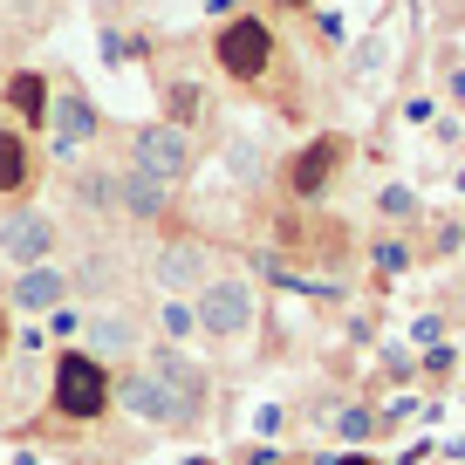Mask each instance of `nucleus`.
Here are the masks:
<instances>
[{"instance_id": "25", "label": "nucleus", "mask_w": 465, "mask_h": 465, "mask_svg": "<svg viewBox=\"0 0 465 465\" xmlns=\"http://www.w3.org/2000/svg\"><path fill=\"white\" fill-rule=\"evenodd\" d=\"M15 356V329H7V308H0V363Z\"/></svg>"}, {"instance_id": "2", "label": "nucleus", "mask_w": 465, "mask_h": 465, "mask_svg": "<svg viewBox=\"0 0 465 465\" xmlns=\"http://www.w3.org/2000/svg\"><path fill=\"white\" fill-rule=\"evenodd\" d=\"M274 55H281V42H274V28H267L261 15H232V21H219L213 62H219V75H226V83L261 89L267 75H274Z\"/></svg>"}, {"instance_id": "21", "label": "nucleus", "mask_w": 465, "mask_h": 465, "mask_svg": "<svg viewBox=\"0 0 465 465\" xmlns=\"http://www.w3.org/2000/svg\"><path fill=\"white\" fill-rule=\"evenodd\" d=\"M42 335H48V342H62V335H83V308H55V315L42 322Z\"/></svg>"}, {"instance_id": "18", "label": "nucleus", "mask_w": 465, "mask_h": 465, "mask_svg": "<svg viewBox=\"0 0 465 465\" xmlns=\"http://www.w3.org/2000/svg\"><path fill=\"white\" fill-rule=\"evenodd\" d=\"M158 335H164L172 349H185L192 335H199V315H192V302H164V308H158Z\"/></svg>"}, {"instance_id": "11", "label": "nucleus", "mask_w": 465, "mask_h": 465, "mask_svg": "<svg viewBox=\"0 0 465 465\" xmlns=\"http://www.w3.org/2000/svg\"><path fill=\"white\" fill-rule=\"evenodd\" d=\"M342 158H349V137L322 131L315 144H302L288 158V192H294V199H322V192L335 185V172H342Z\"/></svg>"}, {"instance_id": "9", "label": "nucleus", "mask_w": 465, "mask_h": 465, "mask_svg": "<svg viewBox=\"0 0 465 465\" xmlns=\"http://www.w3.org/2000/svg\"><path fill=\"white\" fill-rule=\"evenodd\" d=\"M83 349L103 370H131L144 356V322L124 315V308H89L83 315Z\"/></svg>"}, {"instance_id": "23", "label": "nucleus", "mask_w": 465, "mask_h": 465, "mask_svg": "<svg viewBox=\"0 0 465 465\" xmlns=\"http://www.w3.org/2000/svg\"><path fill=\"white\" fill-rule=\"evenodd\" d=\"M240 465H281V451L274 445H247V451H240Z\"/></svg>"}, {"instance_id": "6", "label": "nucleus", "mask_w": 465, "mask_h": 465, "mask_svg": "<svg viewBox=\"0 0 465 465\" xmlns=\"http://www.w3.org/2000/svg\"><path fill=\"white\" fill-rule=\"evenodd\" d=\"M213 274H219V253L205 247V240H158L151 261H144V281L164 294V302H192Z\"/></svg>"}, {"instance_id": "16", "label": "nucleus", "mask_w": 465, "mask_h": 465, "mask_svg": "<svg viewBox=\"0 0 465 465\" xmlns=\"http://www.w3.org/2000/svg\"><path fill=\"white\" fill-rule=\"evenodd\" d=\"M35 144L28 131H15V124H0V199H28L35 192Z\"/></svg>"}, {"instance_id": "1", "label": "nucleus", "mask_w": 465, "mask_h": 465, "mask_svg": "<svg viewBox=\"0 0 465 465\" xmlns=\"http://www.w3.org/2000/svg\"><path fill=\"white\" fill-rule=\"evenodd\" d=\"M48 411L62 424H103L116 411V370H103L83 342L55 349V370H48Z\"/></svg>"}, {"instance_id": "17", "label": "nucleus", "mask_w": 465, "mask_h": 465, "mask_svg": "<svg viewBox=\"0 0 465 465\" xmlns=\"http://www.w3.org/2000/svg\"><path fill=\"white\" fill-rule=\"evenodd\" d=\"M124 219H137V226H164V219H172V185H158V178H144V172L124 164Z\"/></svg>"}, {"instance_id": "5", "label": "nucleus", "mask_w": 465, "mask_h": 465, "mask_svg": "<svg viewBox=\"0 0 465 465\" xmlns=\"http://www.w3.org/2000/svg\"><path fill=\"white\" fill-rule=\"evenodd\" d=\"M116 411H131L137 424H158V431H199L205 424V411L199 404H185L178 391H164L151 370H116Z\"/></svg>"}, {"instance_id": "4", "label": "nucleus", "mask_w": 465, "mask_h": 465, "mask_svg": "<svg viewBox=\"0 0 465 465\" xmlns=\"http://www.w3.org/2000/svg\"><path fill=\"white\" fill-rule=\"evenodd\" d=\"M192 315H199V335H205V342H240V335L253 329V315H261V294H253L247 274L219 267V274L192 294Z\"/></svg>"}, {"instance_id": "3", "label": "nucleus", "mask_w": 465, "mask_h": 465, "mask_svg": "<svg viewBox=\"0 0 465 465\" xmlns=\"http://www.w3.org/2000/svg\"><path fill=\"white\" fill-rule=\"evenodd\" d=\"M124 144H131V172H144V178H158V185H185L192 172H199V137L192 131H178V124H164V116H151V124H137L131 137H124Z\"/></svg>"}, {"instance_id": "20", "label": "nucleus", "mask_w": 465, "mask_h": 465, "mask_svg": "<svg viewBox=\"0 0 465 465\" xmlns=\"http://www.w3.org/2000/svg\"><path fill=\"white\" fill-rule=\"evenodd\" d=\"M226 164H232V178H240V185H261V178H267V158L247 144V137H232V144H226Z\"/></svg>"}, {"instance_id": "24", "label": "nucleus", "mask_w": 465, "mask_h": 465, "mask_svg": "<svg viewBox=\"0 0 465 465\" xmlns=\"http://www.w3.org/2000/svg\"><path fill=\"white\" fill-rule=\"evenodd\" d=\"M377 267H383V274H397V267H404V247H391V240H383V247H377Z\"/></svg>"}, {"instance_id": "7", "label": "nucleus", "mask_w": 465, "mask_h": 465, "mask_svg": "<svg viewBox=\"0 0 465 465\" xmlns=\"http://www.w3.org/2000/svg\"><path fill=\"white\" fill-rule=\"evenodd\" d=\"M62 253V219L42 213V205H15V213L0 219V261H15L21 267H48Z\"/></svg>"}, {"instance_id": "19", "label": "nucleus", "mask_w": 465, "mask_h": 465, "mask_svg": "<svg viewBox=\"0 0 465 465\" xmlns=\"http://www.w3.org/2000/svg\"><path fill=\"white\" fill-rule=\"evenodd\" d=\"M0 7H15L21 35H48V28H55V15H62V0H0Z\"/></svg>"}, {"instance_id": "27", "label": "nucleus", "mask_w": 465, "mask_h": 465, "mask_svg": "<svg viewBox=\"0 0 465 465\" xmlns=\"http://www.w3.org/2000/svg\"><path fill=\"white\" fill-rule=\"evenodd\" d=\"M15 465H35V451H21V459H15Z\"/></svg>"}, {"instance_id": "14", "label": "nucleus", "mask_w": 465, "mask_h": 465, "mask_svg": "<svg viewBox=\"0 0 465 465\" xmlns=\"http://www.w3.org/2000/svg\"><path fill=\"white\" fill-rule=\"evenodd\" d=\"M116 288H124V261H116L110 247H83V253L69 261V294H83V302L103 308Z\"/></svg>"}, {"instance_id": "8", "label": "nucleus", "mask_w": 465, "mask_h": 465, "mask_svg": "<svg viewBox=\"0 0 465 465\" xmlns=\"http://www.w3.org/2000/svg\"><path fill=\"white\" fill-rule=\"evenodd\" d=\"M103 137V110L89 103V89L75 83V75H55V103H48V144L62 151V158H75V151H89Z\"/></svg>"}, {"instance_id": "10", "label": "nucleus", "mask_w": 465, "mask_h": 465, "mask_svg": "<svg viewBox=\"0 0 465 465\" xmlns=\"http://www.w3.org/2000/svg\"><path fill=\"white\" fill-rule=\"evenodd\" d=\"M137 370H151V377H158L164 391H178L185 404L213 411V370H205V363H192L185 349H172V342H151L144 356H137Z\"/></svg>"}, {"instance_id": "22", "label": "nucleus", "mask_w": 465, "mask_h": 465, "mask_svg": "<svg viewBox=\"0 0 465 465\" xmlns=\"http://www.w3.org/2000/svg\"><path fill=\"white\" fill-rule=\"evenodd\" d=\"M370 431H377V418H370L363 404H349L342 411V438H370Z\"/></svg>"}, {"instance_id": "12", "label": "nucleus", "mask_w": 465, "mask_h": 465, "mask_svg": "<svg viewBox=\"0 0 465 465\" xmlns=\"http://www.w3.org/2000/svg\"><path fill=\"white\" fill-rule=\"evenodd\" d=\"M7 302L21 308V315H55V308H69V267L48 261V267H21L15 281H7Z\"/></svg>"}, {"instance_id": "26", "label": "nucleus", "mask_w": 465, "mask_h": 465, "mask_svg": "<svg viewBox=\"0 0 465 465\" xmlns=\"http://www.w3.org/2000/svg\"><path fill=\"white\" fill-rule=\"evenodd\" d=\"M178 465H219V459H205V451H192V459H178Z\"/></svg>"}, {"instance_id": "28", "label": "nucleus", "mask_w": 465, "mask_h": 465, "mask_svg": "<svg viewBox=\"0 0 465 465\" xmlns=\"http://www.w3.org/2000/svg\"><path fill=\"white\" fill-rule=\"evenodd\" d=\"M281 7H294V0H281Z\"/></svg>"}, {"instance_id": "15", "label": "nucleus", "mask_w": 465, "mask_h": 465, "mask_svg": "<svg viewBox=\"0 0 465 465\" xmlns=\"http://www.w3.org/2000/svg\"><path fill=\"white\" fill-rule=\"evenodd\" d=\"M0 103L21 116V131H48V103H55V83H48L42 69H15V75H7V89H0Z\"/></svg>"}, {"instance_id": "13", "label": "nucleus", "mask_w": 465, "mask_h": 465, "mask_svg": "<svg viewBox=\"0 0 465 465\" xmlns=\"http://www.w3.org/2000/svg\"><path fill=\"white\" fill-rule=\"evenodd\" d=\"M69 199H75V213H89V219H124V164H75Z\"/></svg>"}]
</instances>
